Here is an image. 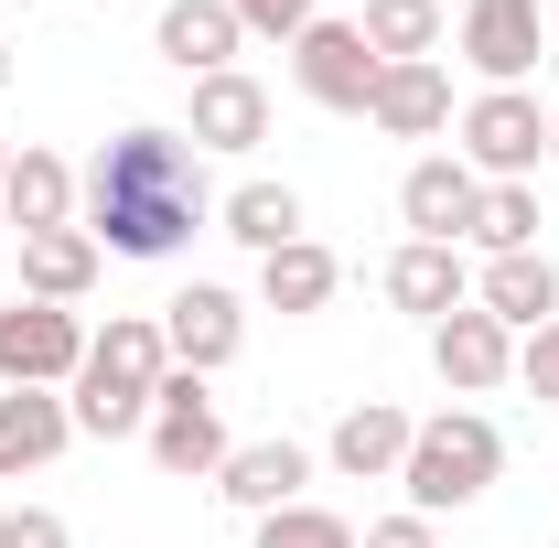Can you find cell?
<instances>
[{
	"instance_id": "4fadbf2b",
	"label": "cell",
	"mask_w": 559,
	"mask_h": 548,
	"mask_svg": "<svg viewBox=\"0 0 559 548\" xmlns=\"http://www.w3.org/2000/svg\"><path fill=\"white\" fill-rule=\"evenodd\" d=\"M151 44H162V65H173V75H226L248 33H237V11H226V0H162Z\"/></svg>"
},
{
	"instance_id": "ac0fdd59",
	"label": "cell",
	"mask_w": 559,
	"mask_h": 548,
	"mask_svg": "<svg viewBox=\"0 0 559 548\" xmlns=\"http://www.w3.org/2000/svg\"><path fill=\"white\" fill-rule=\"evenodd\" d=\"M366 119H377L388 140H441L452 130V75L441 65H388L377 97H366Z\"/></svg>"
},
{
	"instance_id": "30bf717a",
	"label": "cell",
	"mask_w": 559,
	"mask_h": 548,
	"mask_svg": "<svg viewBox=\"0 0 559 548\" xmlns=\"http://www.w3.org/2000/svg\"><path fill=\"white\" fill-rule=\"evenodd\" d=\"M430 366H441V388H452V398H485V388L516 377V334L495 323L485 301H463V312H441V323H430Z\"/></svg>"
},
{
	"instance_id": "44dd1931",
	"label": "cell",
	"mask_w": 559,
	"mask_h": 548,
	"mask_svg": "<svg viewBox=\"0 0 559 548\" xmlns=\"http://www.w3.org/2000/svg\"><path fill=\"white\" fill-rule=\"evenodd\" d=\"M334 290H345V259H334L323 237H290V248L259 259V301H270V312H323Z\"/></svg>"
},
{
	"instance_id": "7402d4cb",
	"label": "cell",
	"mask_w": 559,
	"mask_h": 548,
	"mask_svg": "<svg viewBox=\"0 0 559 548\" xmlns=\"http://www.w3.org/2000/svg\"><path fill=\"white\" fill-rule=\"evenodd\" d=\"M0 215L22 226V237H44V226H75V172L55 151H11V183H0Z\"/></svg>"
},
{
	"instance_id": "d6a6232c",
	"label": "cell",
	"mask_w": 559,
	"mask_h": 548,
	"mask_svg": "<svg viewBox=\"0 0 559 548\" xmlns=\"http://www.w3.org/2000/svg\"><path fill=\"white\" fill-rule=\"evenodd\" d=\"M549 151H559V108H549Z\"/></svg>"
},
{
	"instance_id": "484cf974",
	"label": "cell",
	"mask_w": 559,
	"mask_h": 548,
	"mask_svg": "<svg viewBox=\"0 0 559 548\" xmlns=\"http://www.w3.org/2000/svg\"><path fill=\"white\" fill-rule=\"evenodd\" d=\"M259 548H355V527L334 505H280V516H259Z\"/></svg>"
},
{
	"instance_id": "6da1fadb",
	"label": "cell",
	"mask_w": 559,
	"mask_h": 548,
	"mask_svg": "<svg viewBox=\"0 0 559 548\" xmlns=\"http://www.w3.org/2000/svg\"><path fill=\"white\" fill-rule=\"evenodd\" d=\"M75 205H86V237L108 248V259H173V248H194V226L215 215L205 194V151L183 130H119L86 172H75Z\"/></svg>"
},
{
	"instance_id": "5b68a950",
	"label": "cell",
	"mask_w": 559,
	"mask_h": 548,
	"mask_svg": "<svg viewBox=\"0 0 559 548\" xmlns=\"http://www.w3.org/2000/svg\"><path fill=\"white\" fill-rule=\"evenodd\" d=\"M86 366V323L66 301H0V388H75Z\"/></svg>"
},
{
	"instance_id": "d4e9b609",
	"label": "cell",
	"mask_w": 559,
	"mask_h": 548,
	"mask_svg": "<svg viewBox=\"0 0 559 548\" xmlns=\"http://www.w3.org/2000/svg\"><path fill=\"white\" fill-rule=\"evenodd\" d=\"M474 248H485V259L538 248V183H485V205H474Z\"/></svg>"
},
{
	"instance_id": "4316f807",
	"label": "cell",
	"mask_w": 559,
	"mask_h": 548,
	"mask_svg": "<svg viewBox=\"0 0 559 548\" xmlns=\"http://www.w3.org/2000/svg\"><path fill=\"white\" fill-rule=\"evenodd\" d=\"M237 11V33H259V44H301L312 33V0H226Z\"/></svg>"
},
{
	"instance_id": "52a82bcc",
	"label": "cell",
	"mask_w": 559,
	"mask_h": 548,
	"mask_svg": "<svg viewBox=\"0 0 559 548\" xmlns=\"http://www.w3.org/2000/svg\"><path fill=\"white\" fill-rule=\"evenodd\" d=\"M290 75H301V97H312V108H345V119H366V97H377V44H366V33H355V22H323V11H312V33H301V44H290Z\"/></svg>"
},
{
	"instance_id": "83f0119b",
	"label": "cell",
	"mask_w": 559,
	"mask_h": 548,
	"mask_svg": "<svg viewBox=\"0 0 559 548\" xmlns=\"http://www.w3.org/2000/svg\"><path fill=\"white\" fill-rule=\"evenodd\" d=\"M0 548H75V538H66L55 505H11V516H0Z\"/></svg>"
},
{
	"instance_id": "ba28073f",
	"label": "cell",
	"mask_w": 559,
	"mask_h": 548,
	"mask_svg": "<svg viewBox=\"0 0 559 548\" xmlns=\"http://www.w3.org/2000/svg\"><path fill=\"white\" fill-rule=\"evenodd\" d=\"M474 205H485V172L463 151H419L409 183H399V215H409V237H430V248H463L474 237Z\"/></svg>"
},
{
	"instance_id": "4dcf8cb0",
	"label": "cell",
	"mask_w": 559,
	"mask_h": 548,
	"mask_svg": "<svg viewBox=\"0 0 559 548\" xmlns=\"http://www.w3.org/2000/svg\"><path fill=\"white\" fill-rule=\"evenodd\" d=\"M0 183H11V140H0Z\"/></svg>"
},
{
	"instance_id": "f1b7e54d",
	"label": "cell",
	"mask_w": 559,
	"mask_h": 548,
	"mask_svg": "<svg viewBox=\"0 0 559 548\" xmlns=\"http://www.w3.org/2000/svg\"><path fill=\"white\" fill-rule=\"evenodd\" d=\"M516 377H527V388H538V398L559 409V323H538V334L516 344Z\"/></svg>"
},
{
	"instance_id": "cb8c5ba5",
	"label": "cell",
	"mask_w": 559,
	"mask_h": 548,
	"mask_svg": "<svg viewBox=\"0 0 559 548\" xmlns=\"http://www.w3.org/2000/svg\"><path fill=\"white\" fill-rule=\"evenodd\" d=\"M215 226H226L237 248H259V259H270V248L301 237V194H290V183H237V194L215 205Z\"/></svg>"
},
{
	"instance_id": "7a4b0ae2",
	"label": "cell",
	"mask_w": 559,
	"mask_h": 548,
	"mask_svg": "<svg viewBox=\"0 0 559 548\" xmlns=\"http://www.w3.org/2000/svg\"><path fill=\"white\" fill-rule=\"evenodd\" d=\"M162 377H173L162 323H151V312H119L108 334H86V366H75L66 409H75V430H97V441H130V430H151Z\"/></svg>"
},
{
	"instance_id": "1f68e13d",
	"label": "cell",
	"mask_w": 559,
	"mask_h": 548,
	"mask_svg": "<svg viewBox=\"0 0 559 548\" xmlns=\"http://www.w3.org/2000/svg\"><path fill=\"white\" fill-rule=\"evenodd\" d=\"M0 86H11V44H0Z\"/></svg>"
},
{
	"instance_id": "7c38bea8",
	"label": "cell",
	"mask_w": 559,
	"mask_h": 548,
	"mask_svg": "<svg viewBox=\"0 0 559 548\" xmlns=\"http://www.w3.org/2000/svg\"><path fill=\"white\" fill-rule=\"evenodd\" d=\"M183 140L194 151H259L270 140V86L259 75H194V119H183Z\"/></svg>"
},
{
	"instance_id": "e0dca14e",
	"label": "cell",
	"mask_w": 559,
	"mask_h": 548,
	"mask_svg": "<svg viewBox=\"0 0 559 548\" xmlns=\"http://www.w3.org/2000/svg\"><path fill=\"white\" fill-rule=\"evenodd\" d=\"M388 301H399V312H419V323L463 312V301H474V270H463V248H430V237H409V248L388 259Z\"/></svg>"
},
{
	"instance_id": "2e32d148",
	"label": "cell",
	"mask_w": 559,
	"mask_h": 548,
	"mask_svg": "<svg viewBox=\"0 0 559 548\" xmlns=\"http://www.w3.org/2000/svg\"><path fill=\"white\" fill-rule=\"evenodd\" d=\"M409 430H419V419L399 409V398H355V409L334 419V474H345V484L399 474V463H409Z\"/></svg>"
},
{
	"instance_id": "9a60e30c",
	"label": "cell",
	"mask_w": 559,
	"mask_h": 548,
	"mask_svg": "<svg viewBox=\"0 0 559 548\" xmlns=\"http://www.w3.org/2000/svg\"><path fill=\"white\" fill-rule=\"evenodd\" d=\"M301 484H312V452L301 441H237L226 474H215V495L248 505V516H280V505H301Z\"/></svg>"
},
{
	"instance_id": "9c48e42d",
	"label": "cell",
	"mask_w": 559,
	"mask_h": 548,
	"mask_svg": "<svg viewBox=\"0 0 559 548\" xmlns=\"http://www.w3.org/2000/svg\"><path fill=\"white\" fill-rule=\"evenodd\" d=\"M538 55H549L538 0H463V65L485 75V86H527Z\"/></svg>"
},
{
	"instance_id": "5bb4252c",
	"label": "cell",
	"mask_w": 559,
	"mask_h": 548,
	"mask_svg": "<svg viewBox=\"0 0 559 548\" xmlns=\"http://www.w3.org/2000/svg\"><path fill=\"white\" fill-rule=\"evenodd\" d=\"M66 441H75V409L55 398V388H0V484L44 474Z\"/></svg>"
},
{
	"instance_id": "ffe728a7",
	"label": "cell",
	"mask_w": 559,
	"mask_h": 548,
	"mask_svg": "<svg viewBox=\"0 0 559 548\" xmlns=\"http://www.w3.org/2000/svg\"><path fill=\"white\" fill-rule=\"evenodd\" d=\"M97 259H108V248H97L86 226H44V237H22V290L75 312V301L97 290Z\"/></svg>"
},
{
	"instance_id": "f546056e",
	"label": "cell",
	"mask_w": 559,
	"mask_h": 548,
	"mask_svg": "<svg viewBox=\"0 0 559 548\" xmlns=\"http://www.w3.org/2000/svg\"><path fill=\"white\" fill-rule=\"evenodd\" d=\"M355 548H441V538H430V516H409V505H399V516H377Z\"/></svg>"
},
{
	"instance_id": "8fae6325",
	"label": "cell",
	"mask_w": 559,
	"mask_h": 548,
	"mask_svg": "<svg viewBox=\"0 0 559 548\" xmlns=\"http://www.w3.org/2000/svg\"><path fill=\"white\" fill-rule=\"evenodd\" d=\"M162 344H173V366H183V377H215V366L248 344V301H237V290H215V279H194V290H173V301H162Z\"/></svg>"
},
{
	"instance_id": "277c9868",
	"label": "cell",
	"mask_w": 559,
	"mask_h": 548,
	"mask_svg": "<svg viewBox=\"0 0 559 548\" xmlns=\"http://www.w3.org/2000/svg\"><path fill=\"white\" fill-rule=\"evenodd\" d=\"M463 162L485 172V183H527L538 172V151H549V108L527 97V86H485V97H463Z\"/></svg>"
},
{
	"instance_id": "d6986e66",
	"label": "cell",
	"mask_w": 559,
	"mask_h": 548,
	"mask_svg": "<svg viewBox=\"0 0 559 548\" xmlns=\"http://www.w3.org/2000/svg\"><path fill=\"white\" fill-rule=\"evenodd\" d=\"M474 301H485L506 334H538V323H559V270L538 259V248H516V259H485Z\"/></svg>"
},
{
	"instance_id": "603a6c76",
	"label": "cell",
	"mask_w": 559,
	"mask_h": 548,
	"mask_svg": "<svg viewBox=\"0 0 559 548\" xmlns=\"http://www.w3.org/2000/svg\"><path fill=\"white\" fill-rule=\"evenodd\" d=\"M355 33L377 44V65H430L441 55V0H366Z\"/></svg>"
},
{
	"instance_id": "3957f363",
	"label": "cell",
	"mask_w": 559,
	"mask_h": 548,
	"mask_svg": "<svg viewBox=\"0 0 559 548\" xmlns=\"http://www.w3.org/2000/svg\"><path fill=\"white\" fill-rule=\"evenodd\" d=\"M495 474H506V430H495L485 409H441L409 430V463H399V484H409V516H463V505H485Z\"/></svg>"
},
{
	"instance_id": "8992f818",
	"label": "cell",
	"mask_w": 559,
	"mask_h": 548,
	"mask_svg": "<svg viewBox=\"0 0 559 548\" xmlns=\"http://www.w3.org/2000/svg\"><path fill=\"white\" fill-rule=\"evenodd\" d=\"M140 441H151V463H162L173 484L226 474V452H237V441H226V409L205 398V377H183V366L162 377V398H151V430H140Z\"/></svg>"
}]
</instances>
